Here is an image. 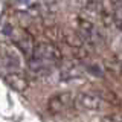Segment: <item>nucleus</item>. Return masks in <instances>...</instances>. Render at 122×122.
<instances>
[{
    "mask_svg": "<svg viewBox=\"0 0 122 122\" xmlns=\"http://www.w3.org/2000/svg\"><path fill=\"white\" fill-rule=\"evenodd\" d=\"M3 34L8 35L12 44L20 51L25 56H29L34 53V49H35V38L34 35L29 32L26 28H15L12 25H5L3 26Z\"/></svg>",
    "mask_w": 122,
    "mask_h": 122,
    "instance_id": "nucleus-1",
    "label": "nucleus"
},
{
    "mask_svg": "<svg viewBox=\"0 0 122 122\" xmlns=\"http://www.w3.org/2000/svg\"><path fill=\"white\" fill-rule=\"evenodd\" d=\"M102 105H104L102 96L92 93V92L78 93L75 96V102H73V107L78 112H82V113H96L102 108Z\"/></svg>",
    "mask_w": 122,
    "mask_h": 122,
    "instance_id": "nucleus-2",
    "label": "nucleus"
},
{
    "mask_svg": "<svg viewBox=\"0 0 122 122\" xmlns=\"http://www.w3.org/2000/svg\"><path fill=\"white\" fill-rule=\"evenodd\" d=\"M75 102V98L72 96L70 92H61V93H56V95H52L47 101V112L51 114H63L66 113Z\"/></svg>",
    "mask_w": 122,
    "mask_h": 122,
    "instance_id": "nucleus-3",
    "label": "nucleus"
},
{
    "mask_svg": "<svg viewBox=\"0 0 122 122\" xmlns=\"http://www.w3.org/2000/svg\"><path fill=\"white\" fill-rule=\"evenodd\" d=\"M32 55L41 56V58H46L52 63H61L63 60V53H61L60 47L56 46V43H53L51 40H46V41H38L35 44V49H34Z\"/></svg>",
    "mask_w": 122,
    "mask_h": 122,
    "instance_id": "nucleus-4",
    "label": "nucleus"
},
{
    "mask_svg": "<svg viewBox=\"0 0 122 122\" xmlns=\"http://www.w3.org/2000/svg\"><path fill=\"white\" fill-rule=\"evenodd\" d=\"M3 81L6 82L8 87H11L15 92H26L29 89V79L26 78L23 73H20L18 70H8L3 72Z\"/></svg>",
    "mask_w": 122,
    "mask_h": 122,
    "instance_id": "nucleus-5",
    "label": "nucleus"
},
{
    "mask_svg": "<svg viewBox=\"0 0 122 122\" xmlns=\"http://www.w3.org/2000/svg\"><path fill=\"white\" fill-rule=\"evenodd\" d=\"M53 66H55V63H52V61L46 58H41V56H37V55H30L28 58V69L35 75L47 73V72L52 70Z\"/></svg>",
    "mask_w": 122,
    "mask_h": 122,
    "instance_id": "nucleus-6",
    "label": "nucleus"
},
{
    "mask_svg": "<svg viewBox=\"0 0 122 122\" xmlns=\"http://www.w3.org/2000/svg\"><path fill=\"white\" fill-rule=\"evenodd\" d=\"M63 43H66L70 49L82 47L86 44V38L78 29H64L63 32Z\"/></svg>",
    "mask_w": 122,
    "mask_h": 122,
    "instance_id": "nucleus-7",
    "label": "nucleus"
},
{
    "mask_svg": "<svg viewBox=\"0 0 122 122\" xmlns=\"http://www.w3.org/2000/svg\"><path fill=\"white\" fill-rule=\"evenodd\" d=\"M20 60H18V56L15 55L14 51H11V49H6L3 47L2 51V64H3V69L8 67V70H17L18 66H20Z\"/></svg>",
    "mask_w": 122,
    "mask_h": 122,
    "instance_id": "nucleus-8",
    "label": "nucleus"
},
{
    "mask_svg": "<svg viewBox=\"0 0 122 122\" xmlns=\"http://www.w3.org/2000/svg\"><path fill=\"white\" fill-rule=\"evenodd\" d=\"M63 32L64 29L60 28V26L53 25V26H47V28L44 29V35L47 40L53 41V43H58V41H63Z\"/></svg>",
    "mask_w": 122,
    "mask_h": 122,
    "instance_id": "nucleus-9",
    "label": "nucleus"
},
{
    "mask_svg": "<svg viewBox=\"0 0 122 122\" xmlns=\"http://www.w3.org/2000/svg\"><path fill=\"white\" fill-rule=\"evenodd\" d=\"M113 20H114L113 25L122 32V3L113 5Z\"/></svg>",
    "mask_w": 122,
    "mask_h": 122,
    "instance_id": "nucleus-10",
    "label": "nucleus"
},
{
    "mask_svg": "<svg viewBox=\"0 0 122 122\" xmlns=\"http://www.w3.org/2000/svg\"><path fill=\"white\" fill-rule=\"evenodd\" d=\"M102 121H122V114H121V113H112V114H107V116L102 117Z\"/></svg>",
    "mask_w": 122,
    "mask_h": 122,
    "instance_id": "nucleus-11",
    "label": "nucleus"
},
{
    "mask_svg": "<svg viewBox=\"0 0 122 122\" xmlns=\"http://www.w3.org/2000/svg\"><path fill=\"white\" fill-rule=\"evenodd\" d=\"M87 3H89L90 6H98L102 3V0H87Z\"/></svg>",
    "mask_w": 122,
    "mask_h": 122,
    "instance_id": "nucleus-12",
    "label": "nucleus"
},
{
    "mask_svg": "<svg viewBox=\"0 0 122 122\" xmlns=\"http://www.w3.org/2000/svg\"><path fill=\"white\" fill-rule=\"evenodd\" d=\"M44 3H47V5H55V3H58L61 2V0H43Z\"/></svg>",
    "mask_w": 122,
    "mask_h": 122,
    "instance_id": "nucleus-13",
    "label": "nucleus"
}]
</instances>
